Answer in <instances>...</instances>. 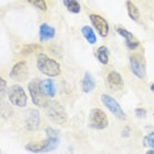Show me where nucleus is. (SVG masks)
Masks as SVG:
<instances>
[{
	"instance_id": "2",
	"label": "nucleus",
	"mask_w": 154,
	"mask_h": 154,
	"mask_svg": "<svg viewBox=\"0 0 154 154\" xmlns=\"http://www.w3.org/2000/svg\"><path fill=\"white\" fill-rule=\"evenodd\" d=\"M37 68L44 75L48 77H57L62 72L60 63L44 53H40L37 56Z\"/></svg>"
},
{
	"instance_id": "9",
	"label": "nucleus",
	"mask_w": 154,
	"mask_h": 154,
	"mask_svg": "<svg viewBox=\"0 0 154 154\" xmlns=\"http://www.w3.org/2000/svg\"><path fill=\"white\" fill-rule=\"evenodd\" d=\"M90 21L100 36L103 38L108 36L110 26L105 18H103L102 16H100L98 14L92 13V14H90Z\"/></svg>"
},
{
	"instance_id": "13",
	"label": "nucleus",
	"mask_w": 154,
	"mask_h": 154,
	"mask_svg": "<svg viewBox=\"0 0 154 154\" xmlns=\"http://www.w3.org/2000/svg\"><path fill=\"white\" fill-rule=\"evenodd\" d=\"M40 124V115L37 110H29L26 118V129L32 131L36 130Z\"/></svg>"
},
{
	"instance_id": "3",
	"label": "nucleus",
	"mask_w": 154,
	"mask_h": 154,
	"mask_svg": "<svg viewBox=\"0 0 154 154\" xmlns=\"http://www.w3.org/2000/svg\"><path fill=\"white\" fill-rule=\"evenodd\" d=\"M45 112L52 122L56 124H63L67 120V115L63 107L57 101H48L44 106Z\"/></svg>"
},
{
	"instance_id": "17",
	"label": "nucleus",
	"mask_w": 154,
	"mask_h": 154,
	"mask_svg": "<svg viewBox=\"0 0 154 154\" xmlns=\"http://www.w3.org/2000/svg\"><path fill=\"white\" fill-rule=\"evenodd\" d=\"M109 55H110V51L107 46H99L96 52V57L98 60V62L100 63H102L103 65L108 64L109 63Z\"/></svg>"
},
{
	"instance_id": "12",
	"label": "nucleus",
	"mask_w": 154,
	"mask_h": 154,
	"mask_svg": "<svg viewBox=\"0 0 154 154\" xmlns=\"http://www.w3.org/2000/svg\"><path fill=\"white\" fill-rule=\"evenodd\" d=\"M116 31L120 36H122L126 40V45L130 49H135L139 46V42L136 41L131 32L123 28H116Z\"/></svg>"
},
{
	"instance_id": "14",
	"label": "nucleus",
	"mask_w": 154,
	"mask_h": 154,
	"mask_svg": "<svg viewBox=\"0 0 154 154\" xmlns=\"http://www.w3.org/2000/svg\"><path fill=\"white\" fill-rule=\"evenodd\" d=\"M56 30L53 26H49L48 24L44 23L40 26V30H39V35H40V41L45 42L48 40L53 39L55 37Z\"/></svg>"
},
{
	"instance_id": "4",
	"label": "nucleus",
	"mask_w": 154,
	"mask_h": 154,
	"mask_svg": "<svg viewBox=\"0 0 154 154\" xmlns=\"http://www.w3.org/2000/svg\"><path fill=\"white\" fill-rule=\"evenodd\" d=\"M41 80L39 79H34L29 82V92L30 94V97L32 99V102L38 107H43L48 102L45 98V94L41 88Z\"/></svg>"
},
{
	"instance_id": "24",
	"label": "nucleus",
	"mask_w": 154,
	"mask_h": 154,
	"mask_svg": "<svg viewBox=\"0 0 154 154\" xmlns=\"http://www.w3.org/2000/svg\"><path fill=\"white\" fill-rule=\"evenodd\" d=\"M40 48H42L39 45H28L24 46V48L22 49L21 53L23 55H29V54H30V53L34 52Z\"/></svg>"
},
{
	"instance_id": "6",
	"label": "nucleus",
	"mask_w": 154,
	"mask_h": 154,
	"mask_svg": "<svg viewBox=\"0 0 154 154\" xmlns=\"http://www.w3.org/2000/svg\"><path fill=\"white\" fill-rule=\"evenodd\" d=\"M101 101L103 105L108 109L113 116L120 120H124L126 118V113L124 112L123 109L121 108L120 104L117 102V100L112 97L108 94H102L101 95Z\"/></svg>"
},
{
	"instance_id": "21",
	"label": "nucleus",
	"mask_w": 154,
	"mask_h": 154,
	"mask_svg": "<svg viewBox=\"0 0 154 154\" xmlns=\"http://www.w3.org/2000/svg\"><path fill=\"white\" fill-rule=\"evenodd\" d=\"M63 2L70 12L79 13L80 11V5L78 0H63Z\"/></svg>"
},
{
	"instance_id": "20",
	"label": "nucleus",
	"mask_w": 154,
	"mask_h": 154,
	"mask_svg": "<svg viewBox=\"0 0 154 154\" xmlns=\"http://www.w3.org/2000/svg\"><path fill=\"white\" fill-rule=\"evenodd\" d=\"M12 109L11 107L7 103L5 100L0 98V116L4 118H8L12 115Z\"/></svg>"
},
{
	"instance_id": "7",
	"label": "nucleus",
	"mask_w": 154,
	"mask_h": 154,
	"mask_svg": "<svg viewBox=\"0 0 154 154\" xmlns=\"http://www.w3.org/2000/svg\"><path fill=\"white\" fill-rule=\"evenodd\" d=\"M9 99L12 105L17 107H25L28 101V97L25 90L19 85H12L8 91Z\"/></svg>"
},
{
	"instance_id": "1",
	"label": "nucleus",
	"mask_w": 154,
	"mask_h": 154,
	"mask_svg": "<svg viewBox=\"0 0 154 154\" xmlns=\"http://www.w3.org/2000/svg\"><path fill=\"white\" fill-rule=\"evenodd\" d=\"M46 139L39 142H32L26 145V149L33 153H46L57 149L59 145V136L55 130L46 129Z\"/></svg>"
},
{
	"instance_id": "18",
	"label": "nucleus",
	"mask_w": 154,
	"mask_h": 154,
	"mask_svg": "<svg viewBox=\"0 0 154 154\" xmlns=\"http://www.w3.org/2000/svg\"><path fill=\"white\" fill-rule=\"evenodd\" d=\"M82 33L86 39V41L88 42L90 45H95L97 43V36L95 31L89 26H84L82 29Z\"/></svg>"
},
{
	"instance_id": "26",
	"label": "nucleus",
	"mask_w": 154,
	"mask_h": 154,
	"mask_svg": "<svg viewBox=\"0 0 154 154\" xmlns=\"http://www.w3.org/2000/svg\"><path fill=\"white\" fill-rule=\"evenodd\" d=\"M135 115H136V116L139 117V118H143V117L146 116V110L143 109V108H138V109L135 110Z\"/></svg>"
},
{
	"instance_id": "27",
	"label": "nucleus",
	"mask_w": 154,
	"mask_h": 154,
	"mask_svg": "<svg viewBox=\"0 0 154 154\" xmlns=\"http://www.w3.org/2000/svg\"><path fill=\"white\" fill-rule=\"evenodd\" d=\"M146 154H154V149H149V150H148L146 152Z\"/></svg>"
},
{
	"instance_id": "8",
	"label": "nucleus",
	"mask_w": 154,
	"mask_h": 154,
	"mask_svg": "<svg viewBox=\"0 0 154 154\" xmlns=\"http://www.w3.org/2000/svg\"><path fill=\"white\" fill-rule=\"evenodd\" d=\"M130 64L132 74L136 78L142 79L146 76V65L145 61L141 55L135 54L130 58Z\"/></svg>"
},
{
	"instance_id": "10",
	"label": "nucleus",
	"mask_w": 154,
	"mask_h": 154,
	"mask_svg": "<svg viewBox=\"0 0 154 154\" xmlns=\"http://www.w3.org/2000/svg\"><path fill=\"white\" fill-rule=\"evenodd\" d=\"M29 76V68L28 64L25 61H21L13 65L11 70L10 77L16 80V82H24Z\"/></svg>"
},
{
	"instance_id": "16",
	"label": "nucleus",
	"mask_w": 154,
	"mask_h": 154,
	"mask_svg": "<svg viewBox=\"0 0 154 154\" xmlns=\"http://www.w3.org/2000/svg\"><path fill=\"white\" fill-rule=\"evenodd\" d=\"M96 87V82H95V79L93 78V76L90 74L89 72H86L83 79H82V89L84 93H90L91 91L94 90V88Z\"/></svg>"
},
{
	"instance_id": "25",
	"label": "nucleus",
	"mask_w": 154,
	"mask_h": 154,
	"mask_svg": "<svg viewBox=\"0 0 154 154\" xmlns=\"http://www.w3.org/2000/svg\"><path fill=\"white\" fill-rule=\"evenodd\" d=\"M7 93V82L6 80L0 78V98L4 97Z\"/></svg>"
},
{
	"instance_id": "19",
	"label": "nucleus",
	"mask_w": 154,
	"mask_h": 154,
	"mask_svg": "<svg viewBox=\"0 0 154 154\" xmlns=\"http://www.w3.org/2000/svg\"><path fill=\"white\" fill-rule=\"evenodd\" d=\"M126 5H127V10H128V14L131 17V19H132L133 21L138 20L140 17V12L137 7L131 1H127Z\"/></svg>"
},
{
	"instance_id": "5",
	"label": "nucleus",
	"mask_w": 154,
	"mask_h": 154,
	"mask_svg": "<svg viewBox=\"0 0 154 154\" xmlns=\"http://www.w3.org/2000/svg\"><path fill=\"white\" fill-rule=\"evenodd\" d=\"M89 124L93 129L104 130L109 125L108 116L101 109H92L89 116Z\"/></svg>"
},
{
	"instance_id": "29",
	"label": "nucleus",
	"mask_w": 154,
	"mask_h": 154,
	"mask_svg": "<svg viewBox=\"0 0 154 154\" xmlns=\"http://www.w3.org/2000/svg\"><path fill=\"white\" fill-rule=\"evenodd\" d=\"M153 117H154V112H153Z\"/></svg>"
},
{
	"instance_id": "28",
	"label": "nucleus",
	"mask_w": 154,
	"mask_h": 154,
	"mask_svg": "<svg viewBox=\"0 0 154 154\" xmlns=\"http://www.w3.org/2000/svg\"><path fill=\"white\" fill-rule=\"evenodd\" d=\"M150 90H151V91H152V92L154 93V83L150 85Z\"/></svg>"
},
{
	"instance_id": "11",
	"label": "nucleus",
	"mask_w": 154,
	"mask_h": 154,
	"mask_svg": "<svg viewBox=\"0 0 154 154\" xmlns=\"http://www.w3.org/2000/svg\"><path fill=\"white\" fill-rule=\"evenodd\" d=\"M107 82H108L110 88L112 90H122L124 87V80L120 73L117 71H111L107 76Z\"/></svg>"
},
{
	"instance_id": "15",
	"label": "nucleus",
	"mask_w": 154,
	"mask_h": 154,
	"mask_svg": "<svg viewBox=\"0 0 154 154\" xmlns=\"http://www.w3.org/2000/svg\"><path fill=\"white\" fill-rule=\"evenodd\" d=\"M41 88L43 93L45 97H54L56 95V85L55 82L52 79H46L44 80H41Z\"/></svg>"
},
{
	"instance_id": "22",
	"label": "nucleus",
	"mask_w": 154,
	"mask_h": 154,
	"mask_svg": "<svg viewBox=\"0 0 154 154\" xmlns=\"http://www.w3.org/2000/svg\"><path fill=\"white\" fill-rule=\"evenodd\" d=\"M143 145L144 146H146V148H150L154 149V131L149 133V134H146L144 137Z\"/></svg>"
},
{
	"instance_id": "23",
	"label": "nucleus",
	"mask_w": 154,
	"mask_h": 154,
	"mask_svg": "<svg viewBox=\"0 0 154 154\" xmlns=\"http://www.w3.org/2000/svg\"><path fill=\"white\" fill-rule=\"evenodd\" d=\"M28 2L43 11H45L48 10V6H46L45 0H28Z\"/></svg>"
}]
</instances>
